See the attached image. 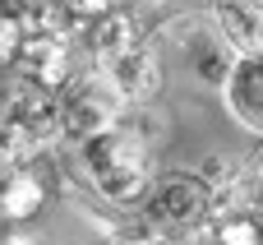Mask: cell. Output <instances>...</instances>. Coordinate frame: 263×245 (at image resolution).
Instances as JSON below:
<instances>
[{
  "label": "cell",
  "instance_id": "obj_10",
  "mask_svg": "<svg viewBox=\"0 0 263 245\" xmlns=\"http://www.w3.org/2000/svg\"><path fill=\"white\" fill-rule=\"evenodd\" d=\"M254 162H259V167H263V139H259V148H254Z\"/></svg>",
  "mask_w": 263,
  "mask_h": 245
},
{
  "label": "cell",
  "instance_id": "obj_1",
  "mask_svg": "<svg viewBox=\"0 0 263 245\" xmlns=\"http://www.w3.org/2000/svg\"><path fill=\"white\" fill-rule=\"evenodd\" d=\"M162 120L148 111V107H134L125 111L120 125L102 130L97 139H88L79 148V162L92 181V190L116 204V208H134L153 181H157V144H162Z\"/></svg>",
  "mask_w": 263,
  "mask_h": 245
},
{
  "label": "cell",
  "instance_id": "obj_4",
  "mask_svg": "<svg viewBox=\"0 0 263 245\" xmlns=\"http://www.w3.org/2000/svg\"><path fill=\"white\" fill-rule=\"evenodd\" d=\"M83 69H88V65H83V46H79L74 37H65V32H28L23 51H18L14 65H9V74H18V79H28V83L55 93V97H60Z\"/></svg>",
  "mask_w": 263,
  "mask_h": 245
},
{
  "label": "cell",
  "instance_id": "obj_7",
  "mask_svg": "<svg viewBox=\"0 0 263 245\" xmlns=\"http://www.w3.org/2000/svg\"><path fill=\"white\" fill-rule=\"evenodd\" d=\"M51 190H55V185H51L42 157L28 162V167L5 171V218H9V227L23 222V218H32V213H42V204L51 199Z\"/></svg>",
  "mask_w": 263,
  "mask_h": 245
},
{
  "label": "cell",
  "instance_id": "obj_6",
  "mask_svg": "<svg viewBox=\"0 0 263 245\" xmlns=\"http://www.w3.org/2000/svg\"><path fill=\"white\" fill-rule=\"evenodd\" d=\"M227 107L245 130L263 134V51L236 56V69L227 79Z\"/></svg>",
  "mask_w": 263,
  "mask_h": 245
},
{
  "label": "cell",
  "instance_id": "obj_3",
  "mask_svg": "<svg viewBox=\"0 0 263 245\" xmlns=\"http://www.w3.org/2000/svg\"><path fill=\"white\" fill-rule=\"evenodd\" d=\"M180 245H263V167L259 162L250 167V176L236 190L217 195L208 222Z\"/></svg>",
  "mask_w": 263,
  "mask_h": 245
},
{
  "label": "cell",
  "instance_id": "obj_9",
  "mask_svg": "<svg viewBox=\"0 0 263 245\" xmlns=\"http://www.w3.org/2000/svg\"><path fill=\"white\" fill-rule=\"evenodd\" d=\"M5 245H42L32 232H18V227H9V236H5Z\"/></svg>",
  "mask_w": 263,
  "mask_h": 245
},
{
  "label": "cell",
  "instance_id": "obj_8",
  "mask_svg": "<svg viewBox=\"0 0 263 245\" xmlns=\"http://www.w3.org/2000/svg\"><path fill=\"white\" fill-rule=\"evenodd\" d=\"M240 5V14L254 23V37H259V51H263V0H236Z\"/></svg>",
  "mask_w": 263,
  "mask_h": 245
},
{
  "label": "cell",
  "instance_id": "obj_5",
  "mask_svg": "<svg viewBox=\"0 0 263 245\" xmlns=\"http://www.w3.org/2000/svg\"><path fill=\"white\" fill-rule=\"evenodd\" d=\"M102 74L125 93V102H129V107H148V102L162 93V65H157L153 42H139L134 51H125L120 60H111Z\"/></svg>",
  "mask_w": 263,
  "mask_h": 245
},
{
  "label": "cell",
  "instance_id": "obj_2",
  "mask_svg": "<svg viewBox=\"0 0 263 245\" xmlns=\"http://www.w3.org/2000/svg\"><path fill=\"white\" fill-rule=\"evenodd\" d=\"M125 111H129L125 93H120L97 65H88V69L60 93V139H69V144L83 148V144L97 139L102 130L120 125Z\"/></svg>",
  "mask_w": 263,
  "mask_h": 245
}]
</instances>
